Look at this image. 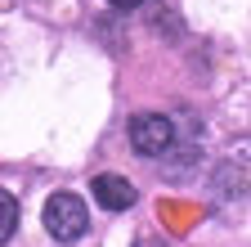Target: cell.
Listing matches in <instances>:
<instances>
[{
    "label": "cell",
    "instance_id": "cell-3",
    "mask_svg": "<svg viewBox=\"0 0 251 247\" xmlns=\"http://www.w3.org/2000/svg\"><path fill=\"white\" fill-rule=\"evenodd\" d=\"M94 202H99L103 211H126L135 202V184L126 180V175H112V171H103V175H94Z\"/></svg>",
    "mask_w": 251,
    "mask_h": 247
},
{
    "label": "cell",
    "instance_id": "cell-4",
    "mask_svg": "<svg viewBox=\"0 0 251 247\" xmlns=\"http://www.w3.org/2000/svg\"><path fill=\"white\" fill-rule=\"evenodd\" d=\"M18 229V198L9 189H0V247H5Z\"/></svg>",
    "mask_w": 251,
    "mask_h": 247
},
{
    "label": "cell",
    "instance_id": "cell-1",
    "mask_svg": "<svg viewBox=\"0 0 251 247\" xmlns=\"http://www.w3.org/2000/svg\"><path fill=\"white\" fill-rule=\"evenodd\" d=\"M45 229L54 243H76L85 229H90V211L76 193H54L45 202Z\"/></svg>",
    "mask_w": 251,
    "mask_h": 247
},
{
    "label": "cell",
    "instance_id": "cell-5",
    "mask_svg": "<svg viewBox=\"0 0 251 247\" xmlns=\"http://www.w3.org/2000/svg\"><path fill=\"white\" fill-rule=\"evenodd\" d=\"M108 5H112V9H139L144 0H108Z\"/></svg>",
    "mask_w": 251,
    "mask_h": 247
},
{
    "label": "cell",
    "instance_id": "cell-2",
    "mask_svg": "<svg viewBox=\"0 0 251 247\" xmlns=\"http://www.w3.org/2000/svg\"><path fill=\"white\" fill-rule=\"evenodd\" d=\"M171 144H175L171 117H162V112H139L130 121V148L139 153V158H162V153H171Z\"/></svg>",
    "mask_w": 251,
    "mask_h": 247
}]
</instances>
